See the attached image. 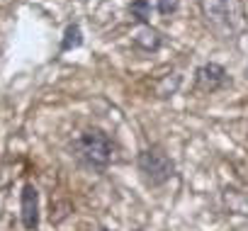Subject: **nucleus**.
Returning <instances> with one entry per match:
<instances>
[{
  "label": "nucleus",
  "mask_w": 248,
  "mask_h": 231,
  "mask_svg": "<svg viewBox=\"0 0 248 231\" xmlns=\"http://www.w3.org/2000/svg\"><path fill=\"white\" fill-rule=\"evenodd\" d=\"M100 231H112V229H100Z\"/></svg>",
  "instance_id": "9d476101"
},
{
  "label": "nucleus",
  "mask_w": 248,
  "mask_h": 231,
  "mask_svg": "<svg viewBox=\"0 0 248 231\" xmlns=\"http://www.w3.org/2000/svg\"><path fill=\"white\" fill-rule=\"evenodd\" d=\"M137 166H139L144 180H146L149 185H154V187L168 183V180L175 175V166H173V161H170L168 154L161 151L158 146L141 151L139 158H137Z\"/></svg>",
  "instance_id": "7ed1b4c3"
},
{
  "label": "nucleus",
  "mask_w": 248,
  "mask_h": 231,
  "mask_svg": "<svg viewBox=\"0 0 248 231\" xmlns=\"http://www.w3.org/2000/svg\"><path fill=\"white\" fill-rule=\"evenodd\" d=\"M129 13H132V17L137 22L149 25V20H151V0H132Z\"/></svg>",
  "instance_id": "6e6552de"
},
{
  "label": "nucleus",
  "mask_w": 248,
  "mask_h": 231,
  "mask_svg": "<svg viewBox=\"0 0 248 231\" xmlns=\"http://www.w3.org/2000/svg\"><path fill=\"white\" fill-rule=\"evenodd\" d=\"M226 83H229V76H226L224 66H219V63H207L197 71V90H202V92H217Z\"/></svg>",
  "instance_id": "39448f33"
},
{
  "label": "nucleus",
  "mask_w": 248,
  "mask_h": 231,
  "mask_svg": "<svg viewBox=\"0 0 248 231\" xmlns=\"http://www.w3.org/2000/svg\"><path fill=\"white\" fill-rule=\"evenodd\" d=\"M204 22L224 39L233 37L241 27L243 10L238 0H197Z\"/></svg>",
  "instance_id": "f257e3e1"
},
{
  "label": "nucleus",
  "mask_w": 248,
  "mask_h": 231,
  "mask_svg": "<svg viewBox=\"0 0 248 231\" xmlns=\"http://www.w3.org/2000/svg\"><path fill=\"white\" fill-rule=\"evenodd\" d=\"M154 5H156V10L161 13V15H173L175 10H178V5H180V0H154Z\"/></svg>",
  "instance_id": "1a4fd4ad"
},
{
  "label": "nucleus",
  "mask_w": 248,
  "mask_h": 231,
  "mask_svg": "<svg viewBox=\"0 0 248 231\" xmlns=\"http://www.w3.org/2000/svg\"><path fill=\"white\" fill-rule=\"evenodd\" d=\"M73 149L78 151V156H80L90 168H97V170H102V168L109 166L112 151H114L109 137H107L105 132H100V129H88V132H83V134L73 141Z\"/></svg>",
  "instance_id": "f03ea898"
},
{
  "label": "nucleus",
  "mask_w": 248,
  "mask_h": 231,
  "mask_svg": "<svg viewBox=\"0 0 248 231\" xmlns=\"http://www.w3.org/2000/svg\"><path fill=\"white\" fill-rule=\"evenodd\" d=\"M134 231H141V229H134Z\"/></svg>",
  "instance_id": "9b49d317"
},
{
  "label": "nucleus",
  "mask_w": 248,
  "mask_h": 231,
  "mask_svg": "<svg viewBox=\"0 0 248 231\" xmlns=\"http://www.w3.org/2000/svg\"><path fill=\"white\" fill-rule=\"evenodd\" d=\"M20 216H22V226L27 231H34L39 226V190L27 183L22 187V195H20Z\"/></svg>",
  "instance_id": "20e7f679"
},
{
  "label": "nucleus",
  "mask_w": 248,
  "mask_h": 231,
  "mask_svg": "<svg viewBox=\"0 0 248 231\" xmlns=\"http://www.w3.org/2000/svg\"><path fill=\"white\" fill-rule=\"evenodd\" d=\"M83 44V32L78 25H68L66 32H63V42H61V51H71V49H78Z\"/></svg>",
  "instance_id": "0eeeda50"
},
{
  "label": "nucleus",
  "mask_w": 248,
  "mask_h": 231,
  "mask_svg": "<svg viewBox=\"0 0 248 231\" xmlns=\"http://www.w3.org/2000/svg\"><path fill=\"white\" fill-rule=\"evenodd\" d=\"M161 32L158 30H154L151 25H146L144 30H139L137 34H134V44L139 46V49H144V51H158V46H161Z\"/></svg>",
  "instance_id": "423d86ee"
}]
</instances>
